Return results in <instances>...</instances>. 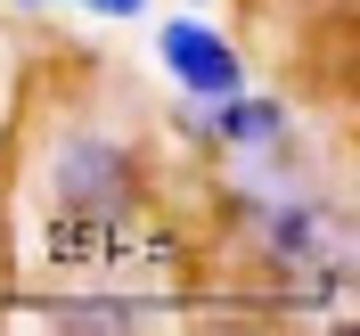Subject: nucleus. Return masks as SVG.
Instances as JSON below:
<instances>
[{
  "mask_svg": "<svg viewBox=\"0 0 360 336\" xmlns=\"http://www.w3.org/2000/svg\"><path fill=\"white\" fill-rule=\"evenodd\" d=\"M25 180H33V247L74 270L115 263L148 213V156L123 123H98V115H58L33 139Z\"/></svg>",
  "mask_w": 360,
  "mask_h": 336,
  "instance_id": "nucleus-1",
  "label": "nucleus"
},
{
  "mask_svg": "<svg viewBox=\"0 0 360 336\" xmlns=\"http://www.w3.org/2000/svg\"><path fill=\"white\" fill-rule=\"evenodd\" d=\"M156 66H164V82H172L180 99H197V107H213V99H229V90H246V49L229 42L221 25H205L197 8L156 25Z\"/></svg>",
  "mask_w": 360,
  "mask_h": 336,
  "instance_id": "nucleus-2",
  "label": "nucleus"
},
{
  "mask_svg": "<svg viewBox=\"0 0 360 336\" xmlns=\"http://www.w3.org/2000/svg\"><path fill=\"white\" fill-rule=\"evenodd\" d=\"M213 148H221L238 173H278V164L295 156V107L287 99H270V90H229V99H213L197 123Z\"/></svg>",
  "mask_w": 360,
  "mask_h": 336,
  "instance_id": "nucleus-3",
  "label": "nucleus"
},
{
  "mask_svg": "<svg viewBox=\"0 0 360 336\" xmlns=\"http://www.w3.org/2000/svg\"><path fill=\"white\" fill-rule=\"evenodd\" d=\"M25 82H33V58L0 25V164H8V139H17V115H25Z\"/></svg>",
  "mask_w": 360,
  "mask_h": 336,
  "instance_id": "nucleus-4",
  "label": "nucleus"
},
{
  "mask_svg": "<svg viewBox=\"0 0 360 336\" xmlns=\"http://www.w3.org/2000/svg\"><path fill=\"white\" fill-rule=\"evenodd\" d=\"M66 8H82V17H107V25H139L156 0H66Z\"/></svg>",
  "mask_w": 360,
  "mask_h": 336,
  "instance_id": "nucleus-5",
  "label": "nucleus"
},
{
  "mask_svg": "<svg viewBox=\"0 0 360 336\" xmlns=\"http://www.w3.org/2000/svg\"><path fill=\"white\" fill-rule=\"evenodd\" d=\"M8 8H49V0H8Z\"/></svg>",
  "mask_w": 360,
  "mask_h": 336,
  "instance_id": "nucleus-6",
  "label": "nucleus"
},
{
  "mask_svg": "<svg viewBox=\"0 0 360 336\" xmlns=\"http://www.w3.org/2000/svg\"><path fill=\"white\" fill-rule=\"evenodd\" d=\"M188 8H213V0H188Z\"/></svg>",
  "mask_w": 360,
  "mask_h": 336,
  "instance_id": "nucleus-7",
  "label": "nucleus"
}]
</instances>
